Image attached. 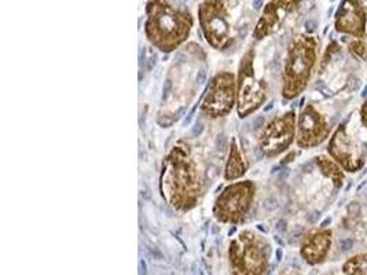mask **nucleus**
<instances>
[{
    "label": "nucleus",
    "instance_id": "obj_20",
    "mask_svg": "<svg viewBox=\"0 0 367 275\" xmlns=\"http://www.w3.org/2000/svg\"><path fill=\"white\" fill-rule=\"evenodd\" d=\"M331 222H332V219H331V218H328V219H326V221L322 223V227H326V226H328Z\"/></svg>",
    "mask_w": 367,
    "mask_h": 275
},
{
    "label": "nucleus",
    "instance_id": "obj_3",
    "mask_svg": "<svg viewBox=\"0 0 367 275\" xmlns=\"http://www.w3.org/2000/svg\"><path fill=\"white\" fill-rule=\"evenodd\" d=\"M270 245L256 233L244 230L229 248L231 275H266Z\"/></svg>",
    "mask_w": 367,
    "mask_h": 275
},
{
    "label": "nucleus",
    "instance_id": "obj_14",
    "mask_svg": "<svg viewBox=\"0 0 367 275\" xmlns=\"http://www.w3.org/2000/svg\"><path fill=\"white\" fill-rule=\"evenodd\" d=\"M266 208H269V210H274V208H277V201H275L274 198L267 200V203H266Z\"/></svg>",
    "mask_w": 367,
    "mask_h": 275
},
{
    "label": "nucleus",
    "instance_id": "obj_1",
    "mask_svg": "<svg viewBox=\"0 0 367 275\" xmlns=\"http://www.w3.org/2000/svg\"><path fill=\"white\" fill-rule=\"evenodd\" d=\"M160 189L164 200L178 211L187 212L198 204L202 182L191 147L186 142L179 141L164 160Z\"/></svg>",
    "mask_w": 367,
    "mask_h": 275
},
{
    "label": "nucleus",
    "instance_id": "obj_19",
    "mask_svg": "<svg viewBox=\"0 0 367 275\" xmlns=\"http://www.w3.org/2000/svg\"><path fill=\"white\" fill-rule=\"evenodd\" d=\"M288 175H289V171H288V170H284V171L280 174V179H285Z\"/></svg>",
    "mask_w": 367,
    "mask_h": 275
},
{
    "label": "nucleus",
    "instance_id": "obj_11",
    "mask_svg": "<svg viewBox=\"0 0 367 275\" xmlns=\"http://www.w3.org/2000/svg\"><path fill=\"white\" fill-rule=\"evenodd\" d=\"M353 245H354V243H353L351 240H344V241H342V249H343V251H350V249L353 248Z\"/></svg>",
    "mask_w": 367,
    "mask_h": 275
},
{
    "label": "nucleus",
    "instance_id": "obj_22",
    "mask_svg": "<svg viewBox=\"0 0 367 275\" xmlns=\"http://www.w3.org/2000/svg\"><path fill=\"white\" fill-rule=\"evenodd\" d=\"M277 258H278V261H281V258H282V252H281V249L277 252Z\"/></svg>",
    "mask_w": 367,
    "mask_h": 275
},
{
    "label": "nucleus",
    "instance_id": "obj_8",
    "mask_svg": "<svg viewBox=\"0 0 367 275\" xmlns=\"http://www.w3.org/2000/svg\"><path fill=\"white\" fill-rule=\"evenodd\" d=\"M313 63L314 54L311 48L303 41L296 43L289 52V58L285 68L284 95L286 98H293L302 91L310 76Z\"/></svg>",
    "mask_w": 367,
    "mask_h": 275
},
{
    "label": "nucleus",
    "instance_id": "obj_23",
    "mask_svg": "<svg viewBox=\"0 0 367 275\" xmlns=\"http://www.w3.org/2000/svg\"><path fill=\"white\" fill-rule=\"evenodd\" d=\"M271 108H273V103H270V105H269V106H267V108H266V112H267V110H270V109H271Z\"/></svg>",
    "mask_w": 367,
    "mask_h": 275
},
{
    "label": "nucleus",
    "instance_id": "obj_12",
    "mask_svg": "<svg viewBox=\"0 0 367 275\" xmlns=\"http://www.w3.org/2000/svg\"><path fill=\"white\" fill-rule=\"evenodd\" d=\"M171 88H172V83H171V80H167V83H165V85H164V91H162V92H164V95H162L164 99L168 96Z\"/></svg>",
    "mask_w": 367,
    "mask_h": 275
},
{
    "label": "nucleus",
    "instance_id": "obj_24",
    "mask_svg": "<svg viewBox=\"0 0 367 275\" xmlns=\"http://www.w3.org/2000/svg\"><path fill=\"white\" fill-rule=\"evenodd\" d=\"M367 95V87L365 88V91H364V96H366Z\"/></svg>",
    "mask_w": 367,
    "mask_h": 275
},
{
    "label": "nucleus",
    "instance_id": "obj_7",
    "mask_svg": "<svg viewBox=\"0 0 367 275\" xmlns=\"http://www.w3.org/2000/svg\"><path fill=\"white\" fill-rule=\"evenodd\" d=\"M237 101V81L231 72L218 73L201 103V112L209 119L224 117L231 113Z\"/></svg>",
    "mask_w": 367,
    "mask_h": 275
},
{
    "label": "nucleus",
    "instance_id": "obj_17",
    "mask_svg": "<svg viewBox=\"0 0 367 275\" xmlns=\"http://www.w3.org/2000/svg\"><path fill=\"white\" fill-rule=\"evenodd\" d=\"M277 229H278L280 232H282V233H284V232H286V222H285V221H280V222H278V226H277Z\"/></svg>",
    "mask_w": 367,
    "mask_h": 275
},
{
    "label": "nucleus",
    "instance_id": "obj_16",
    "mask_svg": "<svg viewBox=\"0 0 367 275\" xmlns=\"http://www.w3.org/2000/svg\"><path fill=\"white\" fill-rule=\"evenodd\" d=\"M263 124H264V117H262V116H260V117H258V119H256V121H255L253 127H255V128H260Z\"/></svg>",
    "mask_w": 367,
    "mask_h": 275
},
{
    "label": "nucleus",
    "instance_id": "obj_10",
    "mask_svg": "<svg viewBox=\"0 0 367 275\" xmlns=\"http://www.w3.org/2000/svg\"><path fill=\"white\" fill-rule=\"evenodd\" d=\"M248 171V163L245 161L241 149L237 145L235 139H231L230 145V153L224 170V179L226 181H235L241 176H244Z\"/></svg>",
    "mask_w": 367,
    "mask_h": 275
},
{
    "label": "nucleus",
    "instance_id": "obj_5",
    "mask_svg": "<svg viewBox=\"0 0 367 275\" xmlns=\"http://www.w3.org/2000/svg\"><path fill=\"white\" fill-rule=\"evenodd\" d=\"M230 1H204L198 8L202 33L211 47L219 51L233 44V30L229 19Z\"/></svg>",
    "mask_w": 367,
    "mask_h": 275
},
{
    "label": "nucleus",
    "instance_id": "obj_6",
    "mask_svg": "<svg viewBox=\"0 0 367 275\" xmlns=\"http://www.w3.org/2000/svg\"><path fill=\"white\" fill-rule=\"evenodd\" d=\"M253 50H249L244 55L238 70L237 112L241 119H245L251 113L256 112L266 101V87L262 80L255 77L253 73Z\"/></svg>",
    "mask_w": 367,
    "mask_h": 275
},
{
    "label": "nucleus",
    "instance_id": "obj_18",
    "mask_svg": "<svg viewBox=\"0 0 367 275\" xmlns=\"http://www.w3.org/2000/svg\"><path fill=\"white\" fill-rule=\"evenodd\" d=\"M205 77H207L205 72H204V70H201V72H200V77H198V84H202V83L205 81Z\"/></svg>",
    "mask_w": 367,
    "mask_h": 275
},
{
    "label": "nucleus",
    "instance_id": "obj_21",
    "mask_svg": "<svg viewBox=\"0 0 367 275\" xmlns=\"http://www.w3.org/2000/svg\"><path fill=\"white\" fill-rule=\"evenodd\" d=\"M255 8H260V4H263V1H255Z\"/></svg>",
    "mask_w": 367,
    "mask_h": 275
},
{
    "label": "nucleus",
    "instance_id": "obj_13",
    "mask_svg": "<svg viewBox=\"0 0 367 275\" xmlns=\"http://www.w3.org/2000/svg\"><path fill=\"white\" fill-rule=\"evenodd\" d=\"M202 130H204L202 124H201V123H197L196 127L193 128V135H194V136H198V135L202 132Z\"/></svg>",
    "mask_w": 367,
    "mask_h": 275
},
{
    "label": "nucleus",
    "instance_id": "obj_15",
    "mask_svg": "<svg viewBox=\"0 0 367 275\" xmlns=\"http://www.w3.org/2000/svg\"><path fill=\"white\" fill-rule=\"evenodd\" d=\"M318 218H319V214H318V212H314V214H311V215L307 218V221H308L310 223H315V222L318 221Z\"/></svg>",
    "mask_w": 367,
    "mask_h": 275
},
{
    "label": "nucleus",
    "instance_id": "obj_9",
    "mask_svg": "<svg viewBox=\"0 0 367 275\" xmlns=\"http://www.w3.org/2000/svg\"><path fill=\"white\" fill-rule=\"evenodd\" d=\"M293 114L271 121L260 135V150L266 156H275L285 150L293 138Z\"/></svg>",
    "mask_w": 367,
    "mask_h": 275
},
{
    "label": "nucleus",
    "instance_id": "obj_2",
    "mask_svg": "<svg viewBox=\"0 0 367 275\" xmlns=\"http://www.w3.org/2000/svg\"><path fill=\"white\" fill-rule=\"evenodd\" d=\"M146 14V37L160 51L172 52L189 39L194 19L187 8L169 1H150Z\"/></svg>",
    "mask_w": 367,
    "mask_h": 275
},
{
    "label": "nucleus",
    "instance_id": "obj_4",
    "mask_svg": "<svg viewBox=\"0 0 367 275\" xmlns=\"http://www.w3.org/2000/svg\"><path fill=\"white\" fill-rule=\"evenodd\" d=\"M256 186L251 181L235 182L229 185L216 198L213 215L220 223L238 225L241 223L255 198Z\"/></svg>",
    "mask_w": 367,
    "mask_h": 275
}]
</instances>
